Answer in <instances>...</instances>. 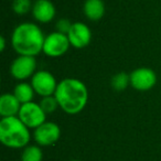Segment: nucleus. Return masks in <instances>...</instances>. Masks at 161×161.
<instances>
[{
    "instance_id": "2",
    "label": "nucleus",
    "mask_w": 161,
    "mask_h": 161,
    "mask_svg": "<svg viewBox=\"0 0 161 161\" xmlns=\"http://www.w3.org/2000/svg\"><path fill=\"white\" fill-rule=\"evenodd\" d=\"M45 36L36 23L22 22L11 33L12 49L18 55L36 56L42 52Z\"/></svg>"
},
{
    "instance_id": "5",
    "label": "nucleus",
    "mask_w": 161,
    "mask_h": 161,
    "mask_svg": "<svg viewBox=\"0 0 161 161\" xmlns=\"http://www.w3.org/2000/svg\"><path fill=\"white\" fill-rule=\"evenodd\" d=\"M30 83H31L36 95L41 97H45L54 95L56 88H58V82L51 72L40 69V71H36L34 73V75L31 77Z\"/></svg>"
},
{
    "instance_id": "18",
    "label": "nucleus",
    "mask_w": 161,
    "mask_h": 161,
    "mask_svg": "<svg viewBox=\"0 0 161 161\" xmlns=\"http://www.w3.org/2000/svg\"><path fill=\"white\" fill-rule=\"evenodd\" d=\"M39 104H40V106L42 107V109L45 112V114H51V113L55 112L58 108H60L58 107V103L54 95L42 97Z\"/></svg>"
},
{
    "instance_id": "1",
    "label": "nucleus",
    "mask_w": 161,
    "mask_h": 161,
    "mask_svg": "<svg viewBox=\"0 0 161 161\" xmlns=\"http://www.w3.org/2000/svg\"><path fill=\"white\" fill-rule=\"evenodd\" d=\"M58 107L69 115L80 114L88 103V90L78 78L67 77L58 82L54 93Z\"/></svg>"
},
{
    "instance_id": "3",
    "label": "nucleus",
    "mask_w": 161,
    "mask_h": 161,
    "mask_svg": "<svg viewBox=\"0 0 161 161\" xmlns=\"http://www.w3.org/2000/svg\"><path fill=\"white\" fill-rule=\"evenodd\" d=\"M31 140L30 128L18 116L3 117L0 120V141L10 149H23Z\"/></svg>"
},
{
    "instance_id": "4",
    "label": "nucleus",
    "mask_w": 161,
    "mask_h": 161,
    "mask_svg": "<svg viewBox=\"0 0 161 161\" xmlns=\"http://www.w3.org/2000/svg\"><path fill=\"white\" fill-rule=\"evenodd\" d=\"M71 43L67 38V34L54 31L45 36L42 53L52 58H61L69 51Z\"/></svg>"
},
{
    "instance_id": "12",
    "label": "nucleus",
    "mask_w": 161,
    "mask_h": 161,
    "mask_svg": "<svg viewBox=\"0 0 161 161\" xmlns=\"http://www.w3.org/2000/svg\"><path fill=\"white\" fill-rule=\"evenodd\" d=\"M22 104L19 99L14 95V93H6L0 97V116L3 117H12L18 116L19 110Z\"/></svg>"
},
{
    "instance_id": "13",
    "label": "nucleus",
    "mask_w": 161,
    "mask_h": 161,
    "mask_svg": "<svg viewBox=\"0 0 161 161\" xmlns=\"http://www.w3.org/2000/svg\"><path fill=\"white\" fill-rule=\"evenodd\" d=\"M84 16L90 21L96 22L99 21L106 12L104 0H85L83 5Z\"/></svg>"
},
{
    "instance_id": "7",
    "label": "nucleus",
    "mask_w": 161,
    "mask_h": 161,
    "mask_svg": "<svg viewBox=\"0 0 161 161\" xmlns=\"http://www.w3.org/2000/svg\"><path fill=\"white\" fill-rule=\"evenodd\" d=\"M36 72V56L18 55L10 65V74L17 80L25 82L31 78Z\"/></svg>"
},
{
    "instance_id": "20",
    "label": "nucleus",
    "mask_w": 161,
    "mask_h": 161,
    "mask_svg": "<svg viewBox=\"0 0 161 161\" xmlns=\"http://www.w3.org/2000/svg\"><path fill=\"white\" fill-rule=\"evenodd\" d=\"M6 44H7V42H6V38L3 36H0V51L3 52L6 49Z\"/></svg>"
},
{
    "instance_id": "9",
    "label": "nucleus",
    "mask_w": 161,
    "mask_h": 161,
    "mask_svg": "<svg viewBox=\"0 0 161 161\" xmlns=\"http://www.w3.org/2000/svg\"><path fill=\"white\" fill-rule=\"evenodd\" d=\"M61 137V128L54 121H45L33 131V139L41 147H50L58 142Z\"/></svg>"
},
{
    "instance_id": "10",
    "label": "nucleus",
    "mask_w": 161,
    "mask_h": 161,
    "mask_svg": "<svg viewBox=\"0 0 161 161\" xmlns=\"http://www.w3.org/2000/svg\"><path fill=\"white\" fill-rule=\"evenodd\" d=\"M92 31L84 22H73L67 33L71 47L77 50L85 49L86 47H88L92 41Z\"/></svg>"
},
{
    "instance_id": "14",
    "label": "nucleus",
    "mask_w": 161,
    "mask_h": 161,
    "mask_svg": "<svg viewBox=\"0 0 161 161\" xmlns=\"http://www.w3.org/2000/svg\"><path fill=\"white\" fill-rule=\"evenodd\" d=\"M14 95L19 99L21 104L30 103V102H33L34 92L33 87H32L31 83H27V82H19L14 88Z\"/></svg>"
},
{
    "instance_id": "8",
    "label": "nucleus",
    "mask_w": 161,
    "mask_h": 161,
    "mask_svg": "<svg viewBox=\"0 0 161 161\" xmlns=\"http://www.w3.org/2000/svg\"><path fill=\"white\" fill-rule=\"evenodd\" d=\"M130 75V86L138 92H148L157 84V74L150 67L135 69Z\"/></svg>"
},
{
    "instance_id": "16",
    "label": "nucleus",
    "mask_w": 161,
    "mask_h": 161,
    "mask_svg": "<svg viewBox=\"0 0 161 161\" xmlns=\"http://www.w3.org/2000/svg\"><path fill=\"white\" fill-rule=\"evenodd\" d=\"M110 86L116 92H123L127 90L128 86H130V75L125 72L115 74L110 80Z\"/></svg>"
},
{
    "instance_id": "19",
    "label": "nucleus",
    "mask_w": 161,
    "mask_h": 161,
    "mask_svg": "<svg viewBox=\"0 0 161 161\" xmlns=\"http://www.w3.org/2000/svg\"><path fill=\"white\" fill-rule=\"evenodd\" d=\"M72 25L73 23L69 20L67 18H62V19H58L56 21V25H55V28H56V31L61 32V33H64V34H67L71 29Z\"/></svg>"
},
{
    "instance_id": "15",
    "label": "nucleus",
    "mask_w": 161,
    "mask_h": 161,
    "mask_svg": "<svg viewBox=\"0 0 161 161\" xmlns=\"http://www.w3.org/2000/svg\"><path fill=\"white\" fill-rule=\"evenodd\" d=\"M43 151L39 145H28L22 149L21 161H42Z\"/></svg>"
},
{
    "instance_id": "6",
    "label": "nucleus",
    "mask_w": 161,
    "mask_h": 161,
    "mask_svg": "<svg viewBox=\"0 0 161 161\" xmlns=\"http://www.w3.org/2000/svg\"><path fill=\"white\" fill-rule=\"evenodd\" d=\"M18 117L30 129H36L47 121V114L39 103L30 102L21 105Z\"/></svg>"
},
{
    "instance_id": "11",
    "label": "nucleus",
    "mask_w": 161,
    "mask_h": 161,
    "mask_svg": "<svg viewBox=\"0 0 161 161\" xmlns=\"http://www.w3.org/2000/svg\"><path fill=\"white\" fill-rule=\"evenodd\" d=\"M34 20L40 23H50L56 14L55 6L51 0H36L31 10Z\"/></svg>"
},
{
    "instance_id": "21",
    "label": "nucleus",
    "mask_w": 161,
    "mask_h": 161,
    "mask_svg": "<svg viewBox=\"0 0 161 161\" xmlns=\"http://www.w3.org/2000/svg\"><path fill=\"white\" fill-rule=\"evenodd\" d=\"M69 161H80V160H77V159H73V160H69Z\"/></svg>"
},
{
    "instance_id": "17",
    "label": "nucleus",
    "mask_w": 161,
    "mask_h": 161,
    "mask_svg": "<svg viewBox=\"0 0 161 161\" xmlns=\"http://www.w3.org/2000/svg\"><path fill=\"white\" fill-rule=\"evenodd\" d=\"M31 0H14L12 1V10L18 16H25V14L31 12L32 10Z\"/></svg>"
}]
</instances>
